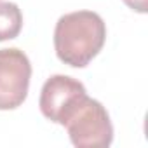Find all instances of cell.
Wrapping results in <instances>:
<instances>
[{
	"mask_svg": "<svg viewBox=\"0 0 148 148\" xmlns=\"http://www.w3.org/2000/svg\"><path fill=\"white\" fill-rule=\"evenodd\" d=\"M106 40V25L92 11H75L61 16L54 28L58 58L73 68L87 66L99 54Z\"/></svg>",
	"mask_w": 148,
	"mask_h": 148,
	"instance_id": "obj_1",
	"label": "cell"
},
{
	"mask_svg": "<svg viewBox=\"0 0 148 148\" xmlns=\"http://www.w3.org/2000/svg\"><path fill=\"white\" fill-rule=\"evenodd\" d=\"M70 141L80 148H106L113 141V125L106 108L84 96L64 119Z\"/></svg>",
	"mask_w": 148,
	"mask_h": 148,
	"instance_id": "obj_2",
	"label": "cell"
},
{
	"mask_svg": "<svg viewBox=\"0 0 148 148\" xmlns=\"http://www.w3.org/2000/svg\"><path fill=\"white\" fill-rule=\"evenodd\" d=\"M32 64L28 56L16 49H0V110H14L28 96Z\"/></svg>",
	"mask_w": 148,
	"mask_h": 148,
	"instance_id": "obj_3",
	"label": "cell"
},
{
	"mask_svg": "<svg viewBox=\"0 0 148 148\" xmlns=\"http://www.w3.org/2000/svg\"><path fill=\"white\" fill-rule=\"evenodd\" d=\"M84 96H87V91L82 82L68 75H52L40 91L38 106L45 119L63 125L64 119Z\"/></svg>",
	"mask_w": 148,
	"mask_h": 148,
	"instance_id": "obj_4",
	"label": "cell"
},
{
	"mask_svg": "<svg viewBox=\"0 0 148 148\" xmlns=\"http://www.w3.org/2000/svg\"><path fill=\"white\" fill-rule=\"evenodd\" d=\"M23 28L21 9L14 2H0V42L16 38Z\"/></svg>",
	"mask_w": 148,
	"mask_h": 148,
	"instance_id": "obj_5",
	"label": "cell"
},
{
	"mask_svg": "<svg viewBox=\"0 0 148 148\" xmlns=\"http://www.w3.org/2000/svg\"><path fill=\"white\" fill-rule=\"evenodd\" d=\"M124 4L129 9H132L136 12H141V14H145L148 11V0H124Z\"/></svg>",
	"mask_w": 148,
	"mask_h": 148,
	"instance_id": "obj_6",
	"label": "cell"
}]
</instances>
